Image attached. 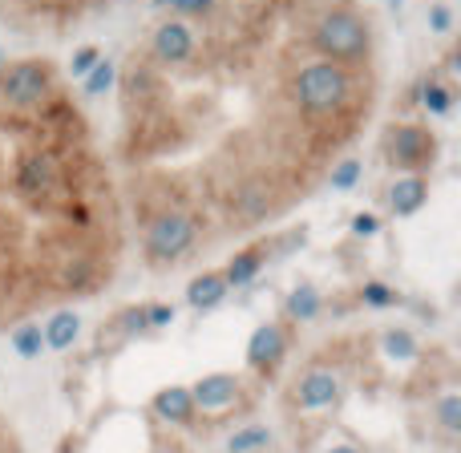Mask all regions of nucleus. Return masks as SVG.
Here are the masks:
<instances>
[{
  "label": "nucleus",
  "instance_id": "7ed1b4c3",
  "mask_svg": "<svg viewBox=\"0 0 461 453\" xmlns=\"http://www.w3.org/2000/svg\"><path fill=\"white\" fill-rule=\"evenodd\" d=\"M381 159L401 175H421L438 162V134L425 122H393L381 134Z\"/></svg>",
  "mask_w": 461,
  "mask_h": 453
},
{
  "label": "nucleus",
  "instance_id": "f3484780",
  "mask_svg": "<svg viewBox=\"0 0 461 453\" xmlns=\"http://www.w3.org/2000/svg\"><path fill=\"white\" fill-rule=\"evenodd\" d=\"M438 417H441V425H446V433L461 430V401H457V393H446V397L438 401Z\"/></svg>",
  "mask_w": 461,
  "mask_h": 453
},
{
  "label": "nucleus",
  "instance_id": "4be33fe9",
  "mask_svg": "<svg viewBox=\"0 0 461 453\" xmlns=\"http://www.w3.org/2000/svg\"><path fill=\"white\" fill-rule=\"evenodd\" d=\"M429 16H433V24H438V32H446L449 24H454V16H449V8H446V5H433V8H429Z\"/></svg>",
  "mask_w": 461,
  "mask_h": 453
},
{
  "label": "nucleus",
  "instance_id": "f8f14e48",
  "mask_svg": "<svg viewBox=\"0 0 461 453\" xmlns=\"http://www.w3.org/2000/svg\"><path fill=\"white\" fill-rule=\"evenodd\" d=\"M77 316H73V312H53V320H49L45 324V344L49 349H69L73 340H77Z\"/></svg>",
  "mask_w": 461,
  "mask_h": 453
},
{
  "label": "nucleus",
  "instance_id": "2eb2a0df",
  "mask_svg": "<svg viewBox=\"0 0 461 453\" xmlns=\"http://www.w3.org/2000/svg\"><path fill=\"white\" fill-rule=\"evenodd\" d=\"M316 312H320L316 287H295V292L287 295V316L292 320H316Z\"/></svg>",
  "mask_w": 461,
  "mask_h": 453
},
{
  "label": "nucleus",
  "instance_id": "20e7f679",
  "mask_svg": "<svg viewBox=\"0 0 461 453\" xmlns=\"http://www.w3.org/2000/svg\"><path fill=\"white\" fill-rule=\"evenodd\" d=\"M102 5L110 0H0V16L21 24V32H37V24H53V32H61Z\"/></svg>",
  "mask_w": 461,
  "mask_h": 453
},
{
  "label": "nucleus",
  "instance_id": "aec40b11",
  "mask_svg": "<svg viewBox=\"0 0 461 453\" xmlns=\"http://www.w3.org/2000/svg\"><path fill=\"white\" fill-rule=\"evenodd\" d=\"M170 320H175L170 304H146V328H167Z\"/></svg>",
  "mask_w": 461,
  "mask_h": 453
},
{
  "label": "nucleus",
  "instance_id": "ddd939ff",
  "mask_svg": "<svg viewBox=\"0 0 461 453\" xmlns=\"http://www.w3.org/2000/svg\"><path fill=\"white\" fill-rule=\"evenodd\" d=\"M267 446H271L267 425H247V430H235L227 438V453H263Z\"/></svg>",
  "mask_w": 461,
  "mask_h": 453
},
{
  "label": "nucleus",
  "instance_id": "b1692460",
  "mask_svg": "<svg viewBox=\"0 0 461 453\" xmlns=\"http://www.w3.org/2000/svg\"><path fill=\"white\" fill-rule=\"evenodd\" d=\"M324 453H360V449L348 446V441H340V446H332V449H324Z\"/></svg>",
  "mask_w": 461,
  "mask_h": 453
},
{
  "label": "nucleus",
  "instance_id": "9b49d317",
  "mask_svg": "<svg viewBox=\"0 0 461 453\" xmlns=\"http://www.w3.org/2000/svg\"><path fill=\"white\" fill-rule=\"evenodd\" d=\"M227 292H230V287H227L223 271H203V276L191 279V287H186V300H191V308L211 312V308H219V304H223Z\"/></svg>",
  "mask_w": 461,
  "mask_h": 453
},
{
  "label": "nucleus",
  "instance_id": "6e6552de",
  "mask_svg": "<svg viewBox=\"0 0 461 453\" xmlns=\"http://www.w3.org/2000/svg\"><path fill=\"white\" fill-rule=\"evenodd\" d=\"M267 255H271V239H259V243H251V247H243V251H235V255H230V263L223 267L227 287L251 284V279L259 276V267L267 263Z\"/></svg>",
  "mask_w": 461,
  "mask_h": 453
},
{
  "label": "nucleus",
  "instance_id": "1a4fd4ad",
  "mask_svg": "<svg viewBox=\"0 0 461 453\" xmlns=\"http://www.w3.org/2000/svg\"><path fill=\"white\" fill-rule=\"evenodd\" d=\"M154 413L162 417V421L170 425H194V401H191V389H183V385H170V389H162L158 397H154Z\"/></svg>",
  "mask_w": 461,
  "mask_h": 453
},
{
  "label": "nucleus",
  "instance_id": "4468645a",
  "mask_svg": "<svg viewBox=\"0 0 461 453\" xmlns=\"http://www.w3.org/2000/svg\"><path fill=\"white\" fill-rule=\"evenodd\" d=\"M425 110L429 113H438V118H446L449 110H454V102H457V94H454V86H441L438 77L429 73V81H425Z\"/></svg>",
  "mask_w": 461,
  "mask_h": 453
},
{
  "label": "nucleus",
  "instance_id": "f257e3e1",
  "mask_svg": "<svg viewBox=\"0 0 461 453\" xmlns=\"http://www.w3.org/2000/svg\"><path fill=\"white\" fill-rule=\"evenodd\" d=\"M332 0H211L167 13L118 69L113 175L126 219L175 215L194 255L287 219L357 146L381 97L376 65L316 49Z\"/></svg>",
  "mask_w": 461,
  "mask_h": 453
},
{
  "label": "nucleus",
  "instance_id": "423d86ee",
  "mask_svg": "<svg viewBox=\"0 0 461 453\" xmlns=\"http://www.w3.org/2000/svg\"><path fill=\"white\" fill-rule=\"evenodd\" d=\"M239 397H243V385H239L235 373H211L191 385L194 413H227V409L239 405Z\"/></svg>",
  "mask_w": 461,
  "mask_h": 453
},
{
  "label": "nucleus",
  "instance_id": "dca6fc26",
  "mask_svg": "<svg viewBox=\"0 0 461 453\" xmlns=\"http://www.w3.org/2000/svg\"><path fill=\"white\" fill-rule=\"evenodd\" d=\"M13 349L21 352L24 360H32V357H37V352L45 349V336H41V324H32V320H29V324L13 328Z\"/></svg>",
  "mask_w": 461,
  "mask_h": 453
},
{
  "label": "nucleus",
  "instance_id": "f03ea898",
  "mask_svg": "<svg viewBox=\"0 0 461 453\" xmlns=\"http://www.w3.org/2000/svg\"><path fill=\"white\" fill-rule=\"evenodd\" d=\"M126 235L110 150L57 61L0 65V328L110 287Z\"/></svg>",
  "mask_w": 461,
  "mask_h": 453
},
{
  "label": "nucleus",
  "instance_id": "9d476101",
  "mask_svg": "<svg viewBox=\"0 0 461 453\" xmlns=\"http://www.w3.org/2000/svg\"><path fill=\"white\" fill-rule=\"evenodd\" d=\"M425 199H429V183L421 175H405L393 183L389 207H393V215H417L425 207Z\"/></svg>",
  "mask_w": 461,
  "mask_h": 453
},
{
  "label": "nucleus",
  "instance_id": "0eeeda50",
  "mask_svg": "<svg viewBox=\"0 0 461 453\" xmlns=\"http://www.w3.org/2000/svg\"><path fill=\"white\" fill-rule=\"evenodd\" d=\"M287 357V328L284 324H259L247 344V365L259 376H271L279 368V360Z\"/></svg>",
  "mask_w": 461,
  "mask_h": 453
},
{
  "label": "nucleus",
  "instance_id": "39448f33",
  "mask_svg": "<svg viewBox=\"0 0 461 453\" xmlns=\"http://www.w3.org/2000/svg\"><path fill=\"white\" fill-rule=\"evenodd\" d=\"M336 401H340V376H336L332 368H308L292 389V405L303 409V413L332 409Z\"/></svg>",
  "mask_w": 461,
  "mask_h": 453
},
{
  "label": "nucleus",
  "instance_id": "5701e85b",
  "mask_svg": "<svg viewBox=\"0 0 461 453\" xmlns=\"http://www.w3.org/2000/svg\"><path fill=\"white\" fill-rule=\"evenodd\" d=\"M357 231H360V235H373V231H376V219H373V215H360V219H357Z\"/></svg>",
  "mask_w": 461,
  "mask_h": 453
},
{
  "label": "nucleus",
  "instance_id": "6ab92c4d",
  "mask_svg": "<svg viewBox=\"0 0 461 453\" xmlns=\"http://www.w3.org/2000/svg\"><path fill=\"white\" fill-rule=\"evenodd\" d=\"M365 304H373V308H389V304H397V292H389L384 284H365Z\"/></svg>",
  "mask_w": 461,
  "mask_h": 453
},
{
  "label": "nucleus",
  "instance_id": "393cba45",
  "mask_svg": "<svg viewBox=\"0 0 461 453\" xmlns=\"http://www.w3.org/2000/svg\"><path fill=\"white\" fill-rule=\"evenodd\" d=\"M150 453H183V449H178V446H154Z\"/></svg>",
  "mask_w": 461,
  "mask_h": 453
},
{
  "label": "nucleus",
  "instance_id": "412c9836",
  "mask_svg": "<svg viewBox=\"0 0 461 453\" xmlns=\"http://www.w3.org/2000/svg\"><path fill=\"white\" fill-rule=\"evenodd\" d=\"M113 81V65H105V61H97V69H94V77H89V86H86V94H102L105 86Z\"/></svg>",
  "mask_w": 461,
  "mask_h": 453
},
{
  "label": "nucleus",
  "instance_id": "a211bd4d",
  "mask_svg": "<svg viewBox=\"0 0 461 453\" xmlns=\"http://www.w3.org/2000/svg\"><path fill=\"white\" fill-rule=\"evenodd\" d=\"M97 57H102V53H97L94 45L77 49V53H73V65H69V73H73V77H86V73H89V69H94V65H97Z\"/></svg>",
  "mask_w": 461,
  "mask_h": 453
}]
</instances>
